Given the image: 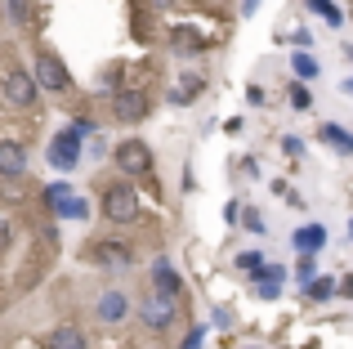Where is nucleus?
<instances>
[{"label":"nucleus","mask_w":353,"mask_h":349,"mask_svg":"<svg viewBox=\"0 0 353 349\" xmlns=\"http://www.w3.org/2000/svg\"><path fill=\"white\" fill-rule=\"evenodd\" d=\"M103 210L112 224H130V219H139V197L130 183H112V188H103Z\"/></svg>","instance_id":"1"},{"label":"nucleus","mask_w":353,"mask_h":349,"mask_svg":"<svg viewBox=\"0 0 353 349\" xmlns=\"http://www.w3.org/2000/svg\"><path fill=\"white\" fill-rule=\"evenodd\" d=\"M0 90H5V99H9L14 108H27V103L36 99V90H41V86H36V77H32V72L9 68L5 77H0Z\"/></svg>","instance_id":"2"},{"label":"nucleus","mask_w":353,"mask_h":349,"mask_svg":"<svg viewBox=\"0 0 353 349\" xmlns=\"http://www.w3.org/2000/svg\"><path fill=\"white\" fill-rule=\"evenodd\" d=\"M117 166L125 170V174H143L148 166H152V152H148V143H139V139L117 143Z\"/></svg>","instance_id":"3"},{"label":"nucleus","mask_w":353,"mask_h":349,"mask_svg":"<svg viewBox=\"0 0 353 349\" xmlns=\"http://www.w3.org/2000/svg\"><path fill=\"white\" fill-rule=\"evenodd\" d=\"M174 305H179L174 296H161V291H152V296L143 300V323L157 327V332H161V327H170V323H174Z\"/></svg>","instance_id":"4"},{"label":"nucleus","mask_w":353,"mask_h":349,"mask_svg":"<svg viewBox=\"0 0 353 349\" xmlns=\"http://www.w3.org/2000/svg\"><path fill=\"white\" fill-rule=\"evenodd\" d=\"M112 112H117V121H143L148 117V94H139V90H117Z\"/></svg>","instance_id":"5"},{"label":"nucleus","mask_w":353,"mask_h":349,"mask_svg":"<svg viewBox=\"0 0 353 349\" xmlns=\"http://www.w3.org/2000/svg\"><path fill=\"white\" fill-rule=\"evenodd\" d=\"M36 86L41 90H68V68L54 54H36Z\"/></svg>","instance_id":"6"},{"label":"nucleus","mask_w":353,"mask_h":349,"mask_svg":"<svg viewBox=\"0 0 353 349\" xmlns=\"http://www.w3.org/2000/svg\"><path fill=\"white\" fill-rule=\"evenodd\" d=\"M77 157H81V134L77 130H63L59 139L50 143V161L59 170H72V166H77Z\"/></svg>","instance_id":"7"},{"label":"nucleus","mask_w":353,"mask_h":349,"mask_svg":"<svg viewBox=\"0 0 353 349\" xmlns=\"http://www.w3.org/2000/svg\"><path fill=\"white\" fill-rule=\"evenodd\" d=\"M27 166V152H23V143H14V139H0V179H18Z\"/></svg>","instance_id":"8"},{"label":"nucleus","mask_w":353,"mask_h":349,"mask_svg":"<svg viewBox=\"0 0 353 349\" xmlns=\"http://www.w3.org/2000/svg\"><path fill=\"white\" fill-rule=\"evenodd\" d=\"M45 349H90V341H85V332H81V327L63 323V327H54V332L45 336Z\"/></svg>","instance_id":"9"},{"label":"nucleus","mask_w":353,"mask_h":349,"mask_svg":"<svg viewBox=\"0 0 353 349\" xmlns=\"http://www.w3.org/2000/svg\"><path fill=\"white\" fill-rule=\"evenodd\" d=\"M50 201H54V210H59V215H68V219H85V201H81L77 192H68V188H50Z\"/></svg>","instance_id":"10"},{"label":"nucleus","mask_w":353,"mask_h":349,"mask_svg":"<svg viewBox=\"0 0 353 349\" xmlns=\"http://www.w3.org/2000/svg\"><path fill=\"white\" fill-rule=\"evenodd\" d=\"M152 287L161 291V296H174V300H183V278L170 269V264H157V269H152Z\"/></svg>","instance_id":"11"},{"label":"nucleus","mask_w":353,"mask_h":349,"mask_svg":"<svg viewBox=\"0 0 353 349\" xmlns=\"http://www.w3.org/2000/svg\"><path fill=\"white\" fill-rule=\"evenodd\" d=\"M125 314L130 309H125V296H121V291H103V296H99V318H103V323H121Z\"/></svg>","instance_id":"12"},{"label":"nucleus","mask_w":353,"mask_h":349,"mask_svg":"<svg viewBox=\"0 0 353 349\" xmlns=\"http://www.w3.org/2000/svg\"><path fill=\"white\" fill-rule=\"evenodd\" d=\"M322 242H327V228H318V224H304L300 233H295V246H300L304 255H309V251H318Z\"/></svg>","instance_id":"13"},{"label":"nucleus","mask_w":353,"mask_h":349,"mask_svg":"<svg viewBox=\"0 0 353 349\" xmlns=\"http://www.w3.org/2000/svg\"><path fill=\"white\" fill-rule=\"evenodd\" d=\"M94 255H99L103 264H125V260H130V246H125V242H103Z\"/></svg>","instance_id":"14"},{"label":"nucleus","mask_w":353,"mask_h":349,"mask_svg":"<svg viewBox=\"0 0 353 349\" xmlns=\"http://www.w3.org/2000/svg\"><path fill=\"white\" fill-rule=\"evenodd\" d=\"M322 139H327L336 152H353V139H349L345 130H340V126H322Z\"/></svg>","instance_id":"15"},{"label":"nucleus","mask_w":353,"mask_h":349,"mask_svg":"<svg viewBox=\"0 0 353 349\" xmlns=\"http://www.w3.org/2000/svg\"><path fill=\"white\" fill-rule=\"evenodd\" d=\"M9 14H14L18 27H32V5L27 0H9Z\"/></svg>","instance_id":"16"},{"label":"nucleus","mask_w":353,"mask_h":349,"mask_svg":"<svg viewBox=\"0 0 353 349\" xmlns=\"http://www.w3.org/2000/svg\"><path fill=\"white\" fill-rule=\"evenodd\" d=\"M309 9H313V14H327V23L340 27V9L331 5V0H309Z\"/></svg>","instance_id":"17"},{"label":"nucleus","mask_w":353,"mask_h":349,"mask_svg":"<svg viewBox=\"0 0 353 349\" xmlns=\"http://www.w3.org/2000/svg\"><path fill=\"white\" fill-rule=\"evenodd\" d=\"M331 291H336V282H331V278H313V282H309V296H313V300H327Z\"/></svg>","instance_id":"18"},{"label":"nucleus","mask_w":353,"mask_h":349,"mask_svg":"<svg viewBox=\"0 0 353 349\" xmlns=\"http://www.w3.org/2000/svg\"><path fill=\"white\" fill-rule=\"evenodd\" d=\"M295 72H300V77L309 81V77H318V63H313L309 54H295Z\"/></svg>","instance_id":"19"},{"label":"nucleus","mask_w":353,"mask_h":349,"mask_svg":"<svg viewBox=\"0 0 353 349\" xmlns=\"http://www.w3.org/2000/svg\"><path fill=\"white\" fill-rule=\"evenodd\" d=\"M237 269H246V273H264V260H259V255H237Z\"/></svg>","instance_id":"20"},{"label":"nucleus","mask_w":353,"mask_h":349,"mask_svg":"<svg viewBox=\"0 0 353 349\" xmlns=\"http://www.w3.org/2000/svg\"><path fill=\"white\" fill-rule=\"evenodd\" d=\"M291 103H295V108H309V103H313L309 90H304V86H291Z\"/></svg>","instance_id":"21"},{"label":"nucleus","mask_w":353,"mask_h":349,"mask_svg":"<svg viewBox=\"0 0 353 349\" xmlns=\"http://www.w3.org/2000/svg\"><path fill=\"white\" fill-rule=\"evenodd\" d=\"M295 278H300V282H313V260H300V269H295Z\"/></svg>","instance_id":"22"},{"label":"nucleus","mask_w":353,"mask_h":349,"mask_svg":"<svg viewBox=\"0 0 353 349\" xmlns=\"http://www.w3.org/2000/svg\"><path fill=\"white\" fill-rule=\"evenodd\" d=\"M9 242H14V233H9V224H5V219H0V255L9 251Z\"/></svg>","instance_id":"23"},{"label":"nucleus","mask_w":353,"mask_h":349,"mask_svg":"<svg viewBox=\"0 0 353 349\" xmlns=\"http://www.w3.org/2000/svg\"><path fill=\"white\" fill-rule=\"evenodd\" d=\"M157 5H170V0H157Z\"/></svg>","instance_id":"24"},{"label":"nucleus","mask_w":353,"mask_h":349,"mask_svg":"<svg viewBox=\"0 0 353 349\" xmlns=\"http://www.w3.org/2000/svg\"><path fill=\"white\" fill-rule=\"evenodd\" d=\"M349 233H353V224H349Z\"/></svg>","instance_id":"25"}]
</instances>
